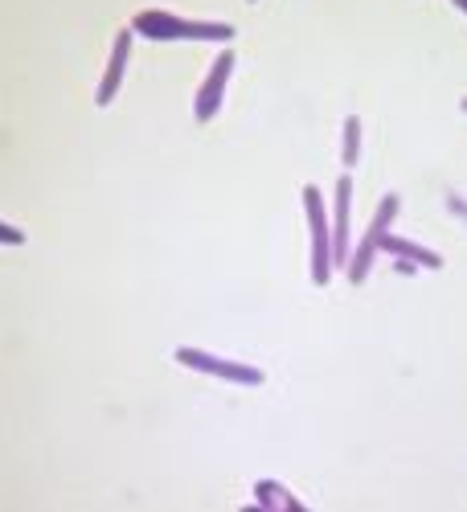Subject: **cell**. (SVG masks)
<instances>
[{
  "label": "cell",
  "mask_w": 467,
  "mask_h": 512,
  "mask_svg": "<svg viewBox=\"0 0 467 512\" xmlns=\"http://www.w3.org/2000/svg\"><path fill=\"white\" fill-rule=\"evenodd\" d=\"M127 29L136 37H148V41H218V46L234 41V25H226V21L181 17V13H168V9H140Z\"/></svg>",
  "instance_id": "obj_1"
},
{
  "label": "cell",
  "mask_w": 467,
  "mask_h": 512,
  "mask_svg": "<svg viewBox=\"0 0 467 512\" xmlns=\"http://www.w3.org/2000/svg\"><path fill=\"white\" fill-rule=\"evenodd\" d=\"M398 209H402V197H398V193H386V197H381V205H377V213H373V222L365 226V234H361V238H357V246L349 250L345 275H349V283H353V287H361V283L369 279L373 259L381 254V238L390 234V226H394V218H398Z\"/></svg>",
  "instance_id": "obj_2"
},
{
  "label": "cell",
  "mask_w": 467,
  "mask_h": 512,
  "mask_svg": "<svg viewBox=\"0 0 467 512\" xmlns=\"http://www.w3.org/2000/svg\"><path fill=\"white\" fill-rule=\"evenodd\" d=\"M300 201H304V213H308V234H312V283L316 287H328L332 279V218H328V205H324V193L316 185H304L300 189Z\"/></svg>",
  "instance_id": "obj_3"
},
{
  "label": "cell",
  "mask_w": 467,
  "mask_h": 512,
  "mask_svg": "<svg viewBox=\"0 0 467 512\" xmlns=\"http://www.w3.org/2000/svg\"><path fill=\"white\" fill-rule=\"evenodd\" d=\"M177 365L185 369H197L201 377H218V381H234V386H263L267 373L259 365H246V361H226L209 349H193V345H181L177 353Z\"/></svg>",
  "instance_id": "obj_4"
},
{
  "label": "cell",
  "mask_w": 467,
  "mask_h": 512,
  "mask_svg": "<svg viewBox=\"0 0 467 512\" xmlns=\"http://www.w3.org/2000/svg\"><path fill=\"white\" fill-rule=\"evenodd\" d=\"M230 78H234V50H218V58L209 62L201 87H197V99H193V119H197V123H209V119L222 111V99H226Z\"/></svg>",
  "instance_id": "obj_5"
},
{
  "label": "cell",
  "mask_w": 467,
  "mask_h": 512,
  "mask_svg": "<svg viewBox=\"0 0 467 512\" xmlns=\"http://www.w3.org/2000/svg\"><path fill=\"white\" fill-rule=\"evenodd\" d=\"M349 226H353V177H336V189H332V267L345 271L349 263V250H353V238H349Z\"/></svg>",
  "instance_id": "obj_6"
},
{
  "label": "cell",
  "mask_w": 467,
  "mask_h": 512,
  "mask_svg": "<svg viewBox=\"0 0 467 512\" xmlns=\"http://www.w3.org/2000/svg\"><path fill=\"white\" fill-rule=\"evenodd\" d=\"M132 41H136L132 29H119V33H115L111 58H107V66H103L99 87H95V107L115 103V95H119V87H123V74H127V58H132Z\"/></svg>",
  "instance_id": "obj_7"
},
{
  "label": "cell",
  "mask_w": 467,
  "mask_h": 512,
  "mask_svg": "<svg viewBox=\"0 0 467 512\" xmlns=\"http://www.w3.org/2000/svg\"><path fill=\"white\" fill-rule=\"evenodd\" d=\"M381 250H386L390 259H398V263H410L414 271H439V267H443V254H439V250L422 246V242H414V238H402V234H394V230L381 238Z\"/></svg>",
  "instance_id": "obj_8"
},
{
  "label": "cell",
  "mask_w": 467,
  "mask_h": 512,
  "mask_svg": "<svg viewBox=\"0 0 467 512\" xmlns=\"http://www.w3.org/2000/svg\"><path fill=\"white\" fill-rule=\"evenodd\" d=\"M259 508H267V512H295V508H308L300 496H295V492H287L279 480H259V484H254V504H250V512H259Z\"/></svg>",
  "instance_id": "obj_9"
},
{
  "label": "cell",
  "mask_w": 467,
  "mask_h": 512,
  "mask_svg": "<svg viewBox=\"0 0 467 512\" xmlns=\"http://www.w3.org/2000/svg\"><path fill=\"white\" fill-rule=\"evenodd\" d=\"M341 160H345V168H357V160H361V119H357V115L345 119V148H341Z\"/></svg>",
  "instance_id": "obj_10"
},
{
  "label": "cell",
  "mask_w": 467,
  "mask_h": 512,
  "mask_svg": "<svg viewBox=\"0 0 467 512\" xmlns=\"http://www.w3.org/2000/svg\"><path fill=\"white\" fill-rule=\"evenodd\" d=\"M21 242H25V230L21 226L0 222V246H21Z\"/></svg>",
  "instance_id": "obj_11"
},
{
  "label": "cell",
  "mask_w": 467,
  "mask_h": 512,
  "mask_svg": "<svg viewBox=\"0 0 467 512\" xmlns=\"http://www.w3.org/2000/svg\"><path fill=\"white\" fill-rule=\"evenodd\" d=\"M447 205H451V213H459V218L467 222V201H463L459 193H447Z\"/></svg>",
  "instance_id": "obj_12"
},
{
  "label": "cell",
  "mask_w": 467,
  "mask_h": 512,
  "mask_svg": "<svg viewBox=\"0 0 467 512\" xmlns=\"http://www.w3.org/2000/svg\"><path fill=\"white\" fill-rule=\"evenodd\" d=\"M455 9H463V13H467V0H455Z\"/></svg>",
  "instance_id": "obj_13"
},
{
  "label": "cell",
  "mask_w": 467,
  "mask_h": 512,
  "mask_svg": "<svg viewBox=\"0 0 467 512\" xmlns=\"http://www.w3.org/2000/svg\"><path fill=\"white\" fill-rule=\"evenodd\" d=\"M459 107H463V115H467V99H463V103H459Z\"/></svg>",
  "instance_id": "obj_14"
}]
</instances>
